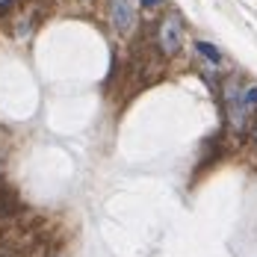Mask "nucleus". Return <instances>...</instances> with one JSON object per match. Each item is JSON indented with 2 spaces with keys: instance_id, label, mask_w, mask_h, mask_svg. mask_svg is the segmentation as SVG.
<instances>
[{
  "instance_id": "f257e3e1",
  "label": "nucleus",
  "mask_w": 257,
  "mask_h": 257,
  "mask_svg": "<svg viewBox=\"0 0 257 257\" xmlns=\"http://www.w3.org/2000/svg\"><path fill=\"white\" fill-rule=\"evenodd\" d=\"M180 39H183V21L180 15H166L160 27H157V42H160V51L166 56H175L180 51Z\"/></svg>"
},
{
  "instance_id": "f03ea898",
  "label": "nucleus",
  "mask_w": 257,
  "mask_h": 257,
  "mask_svg": "<svg viewBox=\"0 0 257 257\" xmlns=\"http://www.w3.org/2000/svg\"><path fill=\"white\" fill-rule=\"evenodd\" d=\"M109 21L115 27V33L127 36L130 30H133V21H136L133 0H109Z\"/></svg>"
},
{
  "instance_id": "7ed1b4c3",
  "label": "nucleus",
  "mask_w": 257,
  "mask_h": 257,
  "mask_svg": "<svg viewBox=\"0 0 257 257\" xmlns=\"http://www.w3.org/2000/svg\"><path fill=\"white\" fill-rule=\"evenodd\" d=\"M228 118H231V124H233V130H245V124H248V106H245V101H242V92L236 89V86H228Z\"/></svg>"
},
{
  "instance_id": "20e7f679",
  "label": "nucleus",
  "mask_w": 257,
  "mask_h": 257,
  "mask_svg": "<svg viewBox=\"0 0 257 257\" xmlns=\"http://www.w3.org/2000/svg\"><path fill=\"white\" fill-rule=\"evenodd\" d=\"M195 48H198V53H201V56H207V59H210V62H216V65H219V62H222V53L216 51V48H213V45H207V42H198V45H195Z\"/></svg>"
},
{
  "instance_id": "39448f33",
  "label": "nucleus",
  "mask_w": 257,
  "mask_h": 257,
  "mask_svg": "<svg viewBox=\"0 0 257 257\" xmlns=\"http://www.w3.org/2000/svg\"><path fill=\"white\" fill-rule=\"evenodd\" d=\"M242 101H245L248 109H254V106H257V86H248V89L242 92Z\"/></svg>"
},
{
  "instance_id": "423d86ee",
  "label": "nucleus",
  "mask_w": 257,
  "mask_h": 257,
  "mask_svg": "<svg viewBox=\"0 0 257 257\" xmlns=\"http://www.w3.org/2000/svg\"><path fill=\"white\" fill-rule=\"evenodd\" d=\"M145 6H157V3H163V0H142Z\"/></svg>"
}]
</instances>
